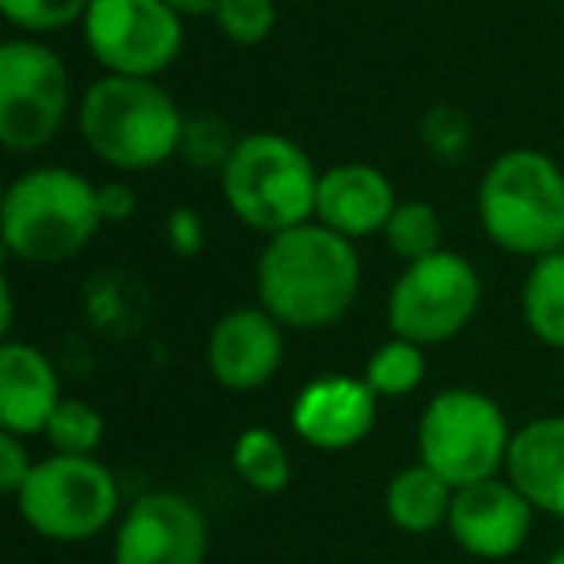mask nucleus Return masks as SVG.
I'll return each mask as SVG.
<instances>
[{"instance_id":"f8f14e48","label":"nucleus","mask_w":564,"mask_h":564,"mask_svg":"<svg viewBox=\"0 0 564 564\" xmlns=\"http://www.w3.org/2000/svg\"><path fill=\"white\" fill-rule=\"evenodd\" d=\"M445 525L464 553L479 561H507L530 538L533 507L514 484L484 479V484L456 487Z\"/></svg>"},{"instance_id":"423d86ee","label":"nucleus","mask_w":564,"mask_h":564,"mask_svg":"<svg viewBox=\"0 0 564 564\" xmlns=\"http://www.w3.org/2000/svg\"><path fill=\"white\" fill-rule=\"evenodd\" d=\"M510 433L502 406L484 391L453 387L433 394L417 422V460L437 471L445 484L468 487L495 479L507 464Z\"/></svg>"},{"instance_id":"aec40b11","label":"nucleus","mask_w":564,"mask_h":564,"mask_svg":"<svg viewBox=\"0 0 564 564\" xmlns=\"http://www.w3.org/2000/svg\"><path fill=\"white\" fill-rule=\"evenodd\" d=\"M232 468L248 487H256L259 495H279L291 484V453L282 445L279 433L263 430H243L232 445Z\"/></svg>"},{"instance_id":"2f4dec72","label":"nucleus","mask_w":564,"mask_h":564,"mask_svg":"<svg viewBox=\"0 0 564 564\" xmlns=\"http://www.w3.org/2000/svg\"><path fill=\"white\" fill-rule=\"evenodd\" d=\"M545 564H564V549H556V553L553 556H549V561Z\"/></svg>"},{"instance_id":"f03ea898","label":"nucleus","mask_w":564,"mask_h":564,"mask_svg":"<svg viewBox=\"0 0 564 564\" xmlns=\"http://www.w3.org/2000/svg\"><path fill=\"white\" fill-rule=\"evenodd\" d=\"M78 128L101 163L135 174L178 155L186 117L155 78L105 74L82 94Z\"/></svg>"},{"instance_id":"f3484780","label":"nucleus","mask_w":564,"mask_h":564,"mask_svg":"<svg viewBox=\"0 0 564 564\" xmlns=\"http://www.w3.org/2000/svg\"><path fill=\"white\" fill-rule=\"evenodd\" d=\"M507 471L533 510L564 518V417H533L522 425L510 441Z\"/></svg>"},{"instance_id":"f257e3e1","label":"nucleus","mask_w":564,"mask_h":564,"mask_svg":"<svg viewBox=\"0 0 564 564\" xmlns=\"http://www.w3.org/2000/svg\"><path fill=\"white\" fill-rule=\"evenodd\" d=\"M256 294L282 329L340 322L360 294L356 243L317 220L271 236L256 263Z\"/></svg>"},{"instance_id":"a211bd4d","label":"nucleus","mask_w":564,"mask_h":564,"mask_svg":"<svg viewBox=\"0 0 564 564\" xmlns=\"http://www.w3.org/2000/svg\"><path fill=\"white\" fill-rule=\"evenodd\" d=\"M453 495V484H445L437 471L417 460L394 471V479L387 484V518L406 533H430L441 522H448Z\"/></svg>"},{"instance_id":"7c9ffc66","label":"nucleus","mask_w":564,"mask_h":564,"mask_svg":"<svg viewBox=\"0 0 564 564\" xmlns=\"http://www.w3.org/2000/svg\"><path fill=\"white\" fill-rule=\"evenodd\" d=\"M178 17H213L220 9V0H166Z\"/></svg>"},{"instance_id":"1a4fd4ad","label":"nucleus","mask_w":564,"mask_h":564,"mask_svg":"<svg viewBox=\"0 0 564 564\" xmlns=\"http://www.w3.org/2000/svg\"><path fill=\"white\" fill-rule=\"evenodd\" d=\"M70 109V70L47 43H0V143L12 155L40 151L63 132Z\"/></svg>"},{"instance_id":"20e7f679","label":"nucleus","mask_w":564,"mask_h":564,"mask_svg":"<svg viewBox=\"0 0 564 564\" xmlns=\"http://www.w3.org/2000/svg\"><path fill=\"white\" fill-rule=\"evenodd\" d=\"M479 225L510 256L564 251V171L538 148H510L479 182Z\"/></svg>"},{"instance_id":"cd10ccee","label":"nucleus","mask_w":564,"mask_h":564,"mask_svg":"<svg viewBox=\"0 0 564 564\" xmlns=\"http://www.w3.org/2000/svg\"><path fill=\"white\" fill-rule=\"evenodd\" d=\"M32 468H35V464H32V456H28V448H24V437L0 430V487H4L9 495H20V487L28 484Z\"/></svg>"},{"instance_id":"ddd939ff","label":"nucleus","mask_w":564,"mask_h":564,"mask_svg":"<svg viewBox=\"0 0 564 564\" xmlns=\"http://www.w3.org/2000/svg\"><path fill=\"white\" fill-rule=\"evenodd\" d=\"M379 394L368 379L322 376L299 391L291 406V425L306 445L322 453H345L376 430Z\"/></svg>"},{"instance_id":"c756f323","label":"nucleus","mask_w":564,"mask_h":564,"mask_svg":"<svg viewBox=\"0 0 564 564\" xmlns=\"http://www.w3.org/2000/svg\"><path fill=\"white\" fill-rule=\"evenodd\" d=\"M97 205H101L105 225H120L135 213V189L128 182H105L97 186Z\"/></svg>"},{"instance_id":"9b49d317","label":"nucleus","mask_w":564,"mask_h":564,"mask_svg":"<svg viewBox=\"0 0 564 564\" xmlns=\"http://www.w3.org/2000/svg\"><path fill=\"white\" fill-rule=\"evenodd\" d=\"M209 525L178 491H148L128 507L117 530V564H205Z\"/></svg>"},{"instance_id":"5701e85b","label":"nucleus","mask_w":564,"mask_h":564,"mask_svg":"<svg viewBox=\"0 0 564 564\" xmlns=\"http://www.w3.org/2000/svg\"><path fill=\"white\" fill-rule=\"evenodd\" d=\"M43 437H47L51 448L63 456H94L105 437V417L97 414L89 402L63 399L55 414H51Z\"/></svg>"},{"instance_id":"c85d7f7f","label":"nucleus","mask_w":564,"mask_h":564,"mask_svg":"<svg viewBox=\"0 0 564 564\" xmlns=\"http://www.w3.org/2000/svg\"><path fill=\"white\" fill-rule=\"evenodd\" d=\"M166 240L178 256H194L197 248L205 243V228H202V217L194 209H174L171 220H166Z\"/></svg>"},{"instance_id":"bb28decb","label":"nucleus","mask_w":564,"mask_h":564,"mask_svg":"<svg viewBox=\"0 0 564 564\" xmlns=\"http://www.w3.org/2000/svg\"><path fill=\"white\" fill-rule=\"evenodd\" d=\"M425 143L433 148V155L456 159L471 143L468 117L456 109H433L430 117H425Z\"/></svg>"},{"instance_id":"412c9836","label":"nucleus","mask_w":564,"mask_h":564,"mask_svg":"<svg viewBox=\"0 0 564 564\" xmlns=\"http://www.w3.org/2000/svg\"><path fill=\"white\" fill-rule=\"evenodd\" d=\"M368 387L379 399H402V394H414L425 379V348L414 340L391 337L368 356V368H364Z\"/></svg>"},{"instance_id":"a878e982","label":"nucleus","mask_w":564,"mask_h":564,"mask_svg":"<svg viewBox=\"0 0 564 564\" xmlns=\"http://www.w3.org/2000/svg\"><path fill=\"white\" fill-rule=\"evenodd\" d=\"M236 143L240 140L232 135V128H228L220 117H209V112H205V117L186 120L178 155H186V163H194L197 171H213V166L225 171V163L232 159Z\"/></svg>"},{"instance_id":"6ab92c4d","label":"nucleus","mask_w":564,"mask_h":564,"mask_svg":"<svg viewBox=\"0 0 564 564\" xmlns=\"http://www.w3.org/2000/svg\"><path fill=\"white\" fill-rule=\"evenodd\" d=\"M522 317L541 345L564 352V251L533 259L522 282Z\"/></svg>"},{"instance_id":"9d476101","label":"nucleus","mask_w":564,"mask_h":564,"mask_svg":"<svg viewBox=\"0 0 564 564\" xmlns=\"http://www.w3.org/2000/svg\"><path fill=\"white\" fill-rule=\"evenodd\" d=\"M166 0H94L82 20L86 47L120 78H159L182 55L186 28Z\"/></svg>"},{"instance_id":"b1692460","label":"nucleus","mask_w":564,"mask_h":564,"mask_svg":"<svg viewBox=\"0 0 564 564\" xmlns=\"http://www.w3.org/2000/svg\"><path fill=\"white\" fill-rule=\"evenodd\" d=\"M94 0H0V12L12 28L35 35L63 32L70 24H82Z\"/></svg>"},{"instance_id":"393cba45","label":"nucleus","mask_w":564,"mask_h":564,"mask_svg":"<svg viewBox=\"0 0 564 564\" xmlns=\"http://www.w3.org/2000/svg\"><path fill=\"white\" fill-rule=\"evenodd\" d=\"M220 35L236 47H256L279 24V4L274 0H220V9L213 12Z\"/></svg>"},{"instance_id":"39448f33","label":"nucleus","mask_w":564,"mask_h":564,"mask_svg":"<svg viewBox=\"0 0 564 564\" xmlns=\"http://www.w3.org/2000/svg\"><path fill=\"white\" fill-rule=\"evenodd\" d=\"M225 202L236 220L256 232L279 236L317 217V174L302 143L279 132L240 135L232 159L220 171Z\"/></svg>"},{"instance_id":"4468645a","label":"nucleus","mask_w":564,"mask_h":564,"mask_svg":"<svg viewBox=\"0 0 564 564\" xmlns=\"http://www.w3.org/2000/svg\"><path fill=\"white\" fill-rule=\"evenodd\" d=\"M282 325L263 306H236L213 325L205 364L228 391H259L282 364Z\"/></svg>"},{"instance_id":"2eb2a0df","label":"nucleus","mask_w":564,"mask_h":564,"mask_svg":"<svg viewBox=\"0 0 564 564\" xmlns=\"http://www.w3.org/2000/svg\"><path fill=\"white\" fill-rule=\"evenodd\" d=\"M394 209H399V197L379 166L340 163L322 174L314 220L348 240H364L371 232H383Z\"/></svg>"},{"instance_id":"7ed1b4c3","label":"nucleus","mask_w":564,"mask_h":564,"mask_svg":"<svg viewBox=\"0 0 564 564\" xmlns=\"http://www.w3.org/2000/svg\"><path fill=\"white\" fill-rule=\"evenodd\" d=\"M97 186L70 166H35L4 194L0 232L9 256L35 267L74 259L101 228Z\"/></svg>"},{"instance_id":"6e6552de","label":"nucleus","mask_w":564,"mask_h":564,"mask_svg":"<svg viewBox=\"0 0 564 564\" xmlns=\"http://www.w3.org/2000/svg\"><path fill=\"white\" fill-rule=\"evenodd\" d=\"M20 518L51 541H86L117 518L120 487L94 456H47L17 495Z\"/></svg>"},{"instance_id":"4be33fe9","label":"nucleus","mask_w":564,"mask_h":564,"mask_svg":"<svg viewBox=\"0 0 564 564\" xmlns=\"http://www.w3.org/2000/svg\"><path fill=\"white\" fill-rule=\"evenodd\" d=\"M383 236H387V248H391L394 256L406 259V263H417V259L441 251L445 228H441V217L430 202H399V209H394L391 220H387Z\"/></svg>"},{"instance_id":"dca6fc26","label":"nucleus","mask_w":564,"mask_h":564,"mask_svg":"<svg viewBox=\"0 0 564 564\" xmlns=\"http://www.w3.org/2000/svg\"><path fill=\"white\" fill-rule=\"evenodd\" d=\"M63 402V383L47 356L24 340H4L0 348V430L35 437L47 430Z\"/></svg>"},{"instance_id":"0eeeda50","label":"nucleus","mask_w":564,"mask_h":564,"mask_svg":"<svg viewBox=\"0 0 564 564\" xmlns=\"http://www.w3.org/2000/svg\"><path fill=\"white\" fill-rule=\"evenodd\" d=\"M479 299H484V282L476 267L460 251L441 248L417 263H406L387 299V325H391V337L414 340L422 348L445 345L468 329Z\"/></svg>"}]
</instances>
